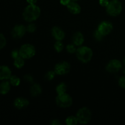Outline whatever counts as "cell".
<instances>
[{"label":"cell","instance_id":"6da1fadb","mask_svg":"<svg viewBox=\"0 0 125 125\" xmlns=\"http://www.w3.org/2000/svg\"><path fill=\"white\" fill-rule=\"evenodd\" d=\"M41 13L40 7L35 4H29L25 7L23 12V19L27 22L31 23L39 18Z\"/></svg>","mask_w":125,"mask_h":125},{"label":"cell","instance_id":"7a4b0ae2","mask_svg":"<svg viewBox=\"0 0 125 125\" xmlns=\"http://www.w3.org/2000/svg\"><path fill=\"white\" fill-rule=\"evenodd\" d=\"M76 57L81 62L87 63L90 62L93 57V51L90 48L85 46H81L76 51Z\"/></svg>","mask_w":125,"mask_h":125},{"label":"cell","instance_id":"3957f363","mask_svg":"<svg viewBox=\"0 0 125 125\" xmlns=\"http://www.w3.org/2000/svg\"><path fill=\"white\" fill-rule=\"evenodd\" d=\"M122 4L119 0H112L106 7L107 13L112 17L119 15L122 11Z\"/></svg>","mask_w":125,"mask_h":125},{"label":"cell","instance_id":"277c9868","mask_svg":"<svg viewBox=\"0 0 125 125\" xmlns=\"http://www.w3.org/2000/svg\"><path fill=\"white\" fill-rule=\"evenodd\" d=\"M92 112L89 108L83 107L78 110L76 114V117L78 122L81 124L85 125L90 122L92 119Z\"/></svg>","mask_w":125,"mask_h":125},{"label":"cell","instance_id":"5b68a950","mask_svg":"<svg viewBox=\"0 0 125 125\" xmlns=\"http://www.w3.org/2000/svg\"><path fill=\"white\" fill-rule=\"evenodd\" d=\"M19 53L20 56L24 59H29L35 56L36 50L31 44H24L20 48Z\"/></svg>","mask_w":125,"mask_h":125},{"label":"cell","instance_id":"8992f818","mask_svg":"<svg viewBox=\"0 0 125 125\" xmlns=\"http://www.w3.org/2000/svg\"><path fill=\"white\" fill-rule=\"evenodd\" d=\"M56 103L57 106L62 108L70 107L73 104V99L68 94H65L57 95L56 98Z\"/></svg>","mask_w":125,"mask_h":125},{"label":"cell","instance_id":"52a82bcc","mask_svg":"<svg viewBox=\"0 0 125 125\" xmlns=\"http://www.w3.org/2000/svg\"><path fill=\"white\" fill-rule=\"evenodd\" d=\"M71 69V66L68 62L66 61H62L59 62L55 65L54 70L56 74L58 75H65L70 72Z\"/></svg>","mask_w":125,"mask_h":125},{"label":"cell","instance_id":"ba28073f","mask_svg":"<svg viewBox=\"0 0 125 125\" xmlns=\"http://www.w3.org/2000/svg\"><path fill=\"white\" fill-rule=\"evenodd\" d=\"M113 29V25L109 21H104L99 24L97 30L103 35L104 37L111 34Z\"/></svg>","mask_w":125,"mask_h":125},{"label":"cell","instance_id":"9c48e42d","mask_svg":"<svg viewBox=\"0 0 125 125\" xmlns=\"http://www.w3.org/2000/svg\"><path fill=\"white\" fill-rule=\"evenodd\" d=\"M26 27L23 24H17L12 29L11 34L14 39H21L26 32Z\"/></svg>","mask_w":125,"mask_h":125},{"label":"cell","instance_id":"30bf717a","mask_svg":"<svg viewBox=\"0 0 125 125\" xmlns=\"http://www.w3.org/2000/svg\"><path fill=\"white\" fill-rule=\"evenodd\" d=\"M122 67V64L120 61L117 59H112L107 63L106 69L109 73H116L120 70Z\"/></svg>","mask_w":125,"mask_h":125},{"label":"cell","instance_id":"8fae6325","mask_svg":"<svg viewBox=\"0 0 125 125\" xmlns=\"http://www.w3.org/2000/svg\"><path fill=\"white\" fill-rule=\"evenodd\" d=\"M51 34H52V37L56 40L62 41L65 37V34L64 31L61 28L57 26H54L52 28Z\"/></svg>","mask_w":125,"mask_h":125},{"label":"cell","instance_id":"7c38bea8","mask_svg":"<svg viewBox=\"0 0 125 125\" xmlns=\"http://www.w3.org/2000/svg\"><path fill=\"white\" fill-rule=\"evenodd\" d=\"M12 76V72L9 67L6 65L0 66V81L9 79Z\"/></svg>","mask_w":125,"mask_h":125},{"label":"cell","instance_id":"4fadbf2b","mask_svg":"<svg viewBox=\"0 0 125 125\" xmlns=\"http://www.w3.org/2000/svg\"><path fill=\"white\" fill-rule=\"evenodd\" d=\"M29 102L26 98L23 97H18L15 100L13 105L18 109H22L29 106Z\"/></svg>","mask_w":125,"mask_h":125},{"label":"cell","instance_id":"5bb4252c","mask_svg":"<svg viewBox=\"0 0 125 125\" xmlns=\"http://www.w3.org/2000/svg\"><path fill=\"white\" fill-rule=\"evenodd\" d=\"M67 8L70 13L74 15L79 14L81 11V6L76 1H71L67 6Z\"/></svg>","mask_w":125,"mask_h":125},{"label":"cell","instance_id":"9a60e30c","mask_svg":"<svg viewBox=\"0 0 125 125\" xmlns=\"http://www.w3.org/2000/svg\"><path fill=\"white\" fill-rule=\"evenodd\" d=\"M72 40L75 46H81L84 42V37L81 32H76L73 34Z\"/></svg>","mask_w":125,"mask_h":125},{"label":"cell","instance_id":"2e32d148","mask_svg":"<svg viewBox=\"0 0 125 125\" xmlns=\"http://www.w3.org/2000/svg\"><path fill=\"white\" fill-rule=\"evenodd\" d=\"M10 83L7 81V80H4L0 83V94L1 95H6L9 92L10 90Z\"/></svg>","mask_w":125,"mask_h":125},{"label":"cell","instance_id":"e0dca14e","mask_svg":"<svg viewBox=\"0 0 125 125\" xmlns=\"http://www.w3.org/2000/svg\"><path fill=\"white\" fill-rule=\"evenodd\" d=\"M41 86L39 84H34L30 89V93L32 96H38L42 94Z\"/></svg>","mask_w":125,"mask_h":125},{"label":"cell","instance_id":"ac0fdd59","mask_svg":"<svg viewBox=\"0 0 125 125\" xmlns=\"http://www.w3.org/2000/svg\"><path fill=\"white\" fill-rule=\"evenodd\" d=\"M13 65L17 68H21L24 65V59L20 56L14 59Z\"/></svg>","mask_w":125,"mask_h":125},{"label":"cell","instance_id":"d6986e66","mask_svg":"<svg viewBox=\"0 0 125 125\" xmlns=\"http://www.w3.org/2000/svg\"><path fill=\"white\" fill-rule=\"evenodd\" d=\"M67 89V85L64 83H61L57 85L56 88V91L57 95H60V94H63L66 93Z\"/></svg>","mask_w":125,"mask_h":125},{"label":"cell","instance_id":"ffe728a7","mask_svg":"<svg viewBox=\"0 0 125 125\" xmlns=\"http://www.w3.org/2000/svg\"><path fill=\"white\" fill-rule=\"evenodd\" d=\"M9 82L13 86H18L20 84V79L15 75H12L9 78Z\"/></svg>","mask_w":125,"mask_h":125},{"label":"cell","instance_id":"44dd1931","mask_svg":"<svg viewBox=\"0 0 125 125\" xmlns=\"http://www.w3.org/2000/svg\"><path fill=\"white\" fill-rule=\"evenodd\" d=\"M65 123L67 125H76L78 124V120L77 119L76 116H70L68 117L65 120Z\"/></svg>","mask_w":125,"mask_h":125},{"label":"cell","instance_id":"7402d4cb","mask_svg":"<svg viewBox=\"0 0 125 125\" xmlns=\"http://www.w3.org/2000/svg\"><path fill=\"white\" fill-rule=\"evenodd\" d=\"M54 47L57 52H61L63 49V44L60 40H57L54 45Z\"/></svg>","mask_w":125,"mask_h":125},{"label":"cell","instance_id":"603a6c76","mask_svg":"<svg viewBox=\"0 0 125 125\" xmlns=\"http://www.w3.org/2000/svg\"><path fill=\"white\" fill-rule=\"evenodd\" d=\"M56 73H55L54 71H49L46 73V74H45V79L48 81H51L55 78V76H56Z\"/></svg>","mask_w":125,"mask_h":125},{"label":"cell","instance_id":"cb8c5ba5","mask_svg":"<svg viewBox=\"0 0 125 125\" xmlns=\"http://www.w3.org/2000/svg\"><path fill=\"white\" fill-rule=\"evenodd\" d=\"M76 46H75L74 44H69L66 46V50H67V52L70 54L75 53L77 50L76 48Z\"/></svg>","mask_w":125,"mask_h":125},{"label":"cell","instance_id":"d4e9b609","mask_svg":"<svg viewBox=\"0 0 125 125\" xmlns=\"http://www.w3.org/2000/svg\"><path fill=\"white\" fill-rule=\"evenodd\" d=\"M6 43H7V40H6V37L3 34L0 33V50L4 48Z\"/></svg>","mask_w":125,"mask_h":125},{"label":"cell","instance_id":"484cf974","mask_svg":"<svg viewBox=\"0 0 125 125\" xmlns=\"http://www.w3.org/2000/svg\"><path fill=\"white\" fill-rule=\"evenodd\" d=\"M37 27L35 26V24L34 23H30V24H28L26 27V30L27 31L29 32L30 33H33L36 31Z\"/></svg>","mask_w":125,"mask_h":125},{"label":"cell","instance_id":"4316f807","mask_svg":"<svg viewBox=\"0 0 125 125\" xmlns=\"http://www.w3.org/2000/svg\"><path fill=\"white\" fill-rule=\"evenodd\" d=\"M94 35V37H95V39H96L97 41H101V40H103V39L104 36L97 30V29L95 31Z\"/></svg>","mask_w":125,"mask_h":125},{"label":"cell","instance_id":"83f0119b","mask_svg":"<svg viewBox=\"0 0 125 125\" xmlns=\"http://www.w3.org/2000/svg\"><path fill=\"white\" fill-rule=\"evenodd\" d=\"M118 84L123 89H125V76L120 77L118 80Z\"/></svg>","mask_w":125,"mask_h":125},{"label":"cell","instance_id":"f1b7e54d","mask_svg":"<svg viewBox=\"0 0 125 125\" xmlns=\"http://www.w3.org/2000/svg\"><path fill=\"white\" fill-rule=\"evenodd\" d=\"M11 56H12V58L13 59H16L17 57H18V56H20V53H19V50H14L12 51L11 52Z\"/></svg>","mask_w":125,"mask_h":125},{"label":"cell","instance_id":"f546056e","mask_svg":"<svg viewBox=\"0 0 125 125\" xmlns=\"http://www.w3.org/2000/svg\"><path fill=\"white\" fill-rule=\"evenodd\" d=\"M99 3L103 7H106L109 3V0H99Z\"/></svg>","mask_w":125,"mask_h":125},{"label":"cell","instance_id":"4dcf8cb0","mask_svg":"<svg viewBox=\"0 0 125 125\" xmlns=\"http://www.w3.org/2000/svg\"><path fill=\"white\" fill-rule=\"evenodd\" d=\"M24 79H25L26 81L28 82V83H33V81H34V79H33L32 76L29 74H27V75H25L24 77Z\"/></svg>","mask_w":125,"mask_h":125},{"label":"cell","instance_id":"1f68e13d","mask_svg":"<svg viewBox=\"0 0 125 125\" xmlns=\"http://www.w3.org/2000/svg\"><path fill=\"white\" fill-rule=\"evenodd\" d=\"M71 1H72V0H60V3L63 6H67Z\"/></svg>","mask_w":125,"mask_h":125},{"label":"cell","instance_id":"d6a6232c","mask_svg":"<svg viewBox=\"0 0 125 125\" xmlns=\"http://www.w3.org/2000/svg\"><path fill=\"white\" fill-rule=\"evenodd\" d=\"M51 124L54 125H61V122L58 120H53L51 122Z\"/></svg>","mask_w":125,"mask_h":125},{"label":"cell","instance_id":"836d02e7","mask_svg":"<svg viewBox=\"0 0 125 125\" xmlns=\"http://www.w3.org/2000/svg\"><path fill=\"white\" fill-rule=\"evenodd\" d=\"M26 1L29 4H35L37 2V0H26Z\"/></svg>","mask_w":125,"mask_h":125},{"label":"cell","instance_id":"e575fe53","mask_svg":"<svg viewBox=\"0 0 125 125\" xmlns=\"http://www.w3.org/2000/svg\"><path fill=\"white\" fill-rule=\"evenodd\" d=\"M123 63H124V65H125V57L124 58V59H123Z\"/></svg>","mask_w":125,"mask_h":125},{"label":"cell","instance_id":"d590c367","mask_svg":"<svg viewBox=\"0 0 125 125\" xmlns=\"http://www.w3.org/2000/svg\"><path fill=\"white\" fill-rule=\"evenodd\" d=\"M72 1H78V0H72Z\"/></svg>","mask_w":125,"mask_h":125}]
</instances>
